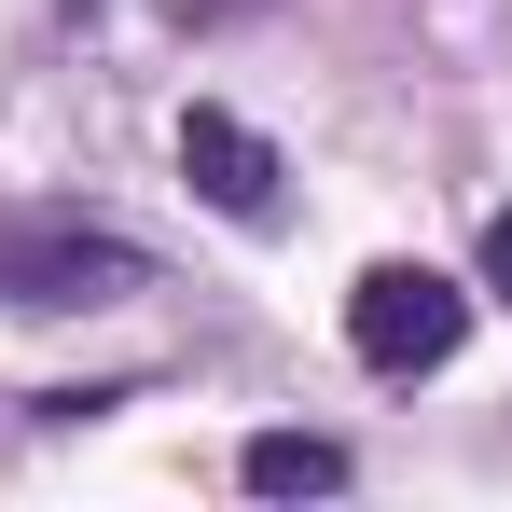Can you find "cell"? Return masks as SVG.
Masks as SVG:
<instances>
[{"mask_svg":"<svg viewBox=\"0 0 512 512\" xmlns=\"http://www.w3.org/2000/svg\"><path fill=\"white\" fill-rule=\"evenodd\" d=\"M153 291V250L125 222H84V208H0V305L56 319V305H125Z\"/></svg>","mask_w":512,"mask_h":512,"instance_id":"6da1fadb","label":"cell"},{"mask_svg":"<svg viewBox=\"0 0 512 512\" xmlns=\"http://www.w3.org/2000/svg\"><path fill=\"white\" fill-rule=\"evenodd\" d=\"M457 346H471V291H457L443 263H360V277H346V360H360V374L416 388Z\"/></svg>","mask_w":512,"mask_h":512,"instance_id":"7a4b0ae2","label":"cell"},{"mask_svg":"<svg viewBox=\"0 0 512 512\" xmlns=\"http://www.w3.org/2000/svg\"><path fill=\"white\" fill-rule=\"evenodd\" d=\"M180 180H194L236 236H277V222H291V167H277V139H263L250 111H222V97L180 111Z\"/></svg>","mask_w":512,"mask_h":512,"instance_id":"3957f363","label":"cell"},{"mask_svg":"<svg viewBox=\"0 0 512 512\" xmlns=\"http://www.w3.org/2000/svg\"><path fill=\"white\" fill-rule=\"evenodd\" d=\"M236 485H250V499H346L360 457H346L333 429H250V443H236Z\"/></svg>","mask_w":512,"mask_h":512,"instance_id":"277c9868","label":"cell"},{"mask_svg":"<svg viewBox=\"0 0 512 512\" xmlns=\"http://www.w3.org/2000/svg\"><path fill=\"white\" fill-rule=\"evenodd\" d=\"M485 291L512 305V208H485Z\"/></svg>","mask_w":512,"mask_h":512,"instance_id":"5b68a950","label":"cell"},{"mask_svg":"<svg viewBox=\"0 0 512 512\" xmlns=\"http://www.w3.org/2000/svg\"><path fill=\"white\" fill-rule=\"evenodd\" d=\"M222 14H250V0H167V28H222Z\"/></svg>","mask_w":512,"mask_h":512,"instance_id":"8992f818","label":"cell"}]
</instances>
